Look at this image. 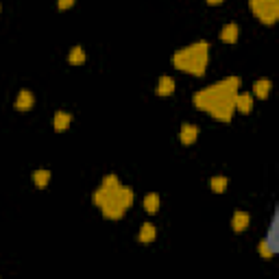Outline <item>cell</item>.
I'll return each mask as SVG.
<instances>
[{
    "mask_svg": "<svg viewBox=\"0 0 279 279\" xmlns=\"http://www.w3.org/2000/svg\"><path fill=\"white\" fill-rule=\"evenodd\" d=\"M240 92V78L227 77L194 94V105L220 122H231L235 111V96Z\"/></svg>",
    "mask_w": 279,
    "mask_h": 279,
    "instance_id": "6da1fadb",
    "label": "cell"
},
{
    "mask_svg": "<svg viewBox=\"0 0 279 279\" xmlns=\"http://www.w3.org/2000/svg\"><path fill=\"white\" fill-rule=\"evenodd\" d=\"M209 61V44L207 42H192L187 46L179 48L172 55V65L187 74H194V77H203L205 68H207Z\"/></svg>",
    "mask_w": 279,
    "mask_h": 279,
    "instance_id": "7a4b0ae2",
    "label": "cell"
},
{
    "mask_svg": "<svg viewBox=\"0 0 279 279\" xmlns=\"http://www.w3.org/2000/svg\"><path fill=\"white\" fill-rule=\"evenodd\" d=\"M248 7L262 24H275L279 17V0H248Z\"/></svg>",
    "mask_w": 279,
    "mask_h": 279,
    "instance_id": "3957f363",
    "label": "cell"
},
{
    "mask_svg": "<svg viewBox=\"0 0 279 279\" xmlns=\"http://www.w3.org/2000/svg\"><path fill=\"white\" fill-rule=\"evenodd\" d=\"M179 138H181V144H186V146L194 144L196 138H199V126H196V124H190V122H186V124L181 126V133H179Z\"/></svg>",
    "mask_w": 279,
    "mask_h": 279,
    "instance_id": "277c9868",
    "label": "cell"
},
{
    "mask_svg": "<svg viewBox=\"0 0 279 279\" xmlns=\"http://www.w3.org/2000/svg\"><path fill=\"white\" fill-rule=\"evenodd\" d=\"M248 222H251V216H248L247 212H242V209H238V212L233 214V220H231V227H233L235 233H242V231L248 229Z\"/></svg>",
    "mask_w": 279,
    "mask_h": 279,
    "instance_id": "5b68a950",
    "label": "cell"
},
{
    "mask_svg": "<svg viewBox=\"0 0 279 279\" xmlns=\"http://www.w3.org/2000/svg\"><path fill=\"white\" fill-rule=\"evenodd\" d=\"M35 105V96L31 94L29 90H22L20 94L16 96V109L17 111H26V109H31Z\"/></svg>",
    "mask_w": 279,
    "mask_h": 279,
    "instance_id": "8992f818",
    "label": "cell"
},
{
    "mask_svg": "<svg viewBox=\"0 0 279 279\" xmlns=\"http://www.w3.org/2000/svg\"><path fill=\"white\" fill-rule=\"evenodd\" d=\"M238 35H240V29H238V24H233V22H229V24H225L220 29V39L225 44H235L238 42Z\"/></svg>",
    "mask_w": 279,
    "mask_h": 279,
    "instance_id": "52a82bcc",
    "label": "cell"
},
{
    "mask_svg": "<svg viewBox=\"0 0 279 279\" xmlns=\"http://www.w3.org/2000/svg\"><path fill=\"white\" fill-rule=\"evenodd\" d=\"M70 122H72V116H70L68 111H57L55 118H52V129H55V131H65L70 126Z\"/></svg>",
    "mask_w": 279,
    "mask_h": 279,
    "instance_id": "ba28073f",
    "label": "cell"
},
{
    "mask_svg": "<svg viewBox=\"0 0 279 279\" xmlns=\"http://www.w3.org/2000/svg\"><path fill=\"white\" fill-rule=\"evenodd\" d=\"M235 109H240L242 113H248L253 109V94H248V92H244V94L235 96Z\"/></svg>",
    "mask_w": 279,
    "mask_h": 279,
    "instance_id": "9c48e42d",
    "label": "cell"
},
{
    "mask_svg": "<svg viewBox=\"0 0 279 279\" xmlns=\"http://www.w3.org/2000/svg\"><path fill=\"white\" fill-rule=\"evenodd\" d=\"M270 87H273V83H270L268 78H257V81L253 83V94H255L257 98H262V100H264L266 96H268Z\"/></svg>",
    "mask_w": 279,
    "mask_h": 279,
    "instance_id": "30bf717a",
    "label": "cell"
},
{
    "mask_svg": "<svg viewBox=\"0 0 279 279\" xmlns=\"http://www.w3.org/2000/svg\"><path fill=\"white\" fill-rule=\"evenodd\" d=\"M155 235H157L155 225H151V222H144L142 229H140V233H138V240L142 244H148V242H153V240H155Z\"/></svg>",
    "mask_w": 279,
    "mask_h": 279,
    "instance_id": "8fae6325",
    "label": "cell"
},
{
    "mask_svg": "<svg viewBox=\"0 0 279 279\" xmlns=\"http://www.w3.org/2000/svg\"><path fill=\"white\" fill-rule=\"evenodd\" d=\"M155 92H157L159 96H168V94H172V92H174V78H172V77H161L159 81H157Z\"/></svg>",
    "mask_w": 279,
    "mask_h": 279,
    "instance_id": "7c38bea8",
    "label": "cell"
},
{
    "mask_svg": "<svg viewBox=\"0 0 279 279\" xmlns=\"http://www.w3.org/2000/svg\"><path fill=\"white\" fill-rule=\"evenodd\" d=\"M48 181H50V172H48L46 168H39V170H35V172H33V183L37 187H46Z\"/></svg>",
    "mask_w": 279,
    "mask_h": 279,
    "instance_id": "4fadbf2b",
    "label": "cell"
},
{
    "mask_svg": "<svg viewBox=\"0 0 279 279\" xmlns=\"http://www.w3.org/2000/svg\"><path fill=\"white\" fill-rule=\"evenodd\" d=\"M68 61H70V63H74V65H81L83 61H85V52H83V48L74 46L72 50L68 52Z\"/></svg>",
    "mask_w": 279,
    "mask_h": 279,
    "instance_id": "5bb4252c",
    "label": "cell"
},
{
    "mask_svg": "<svg viewBox=\"0 0 279 279\" xmlns=\"http://www.w3.org/2000/svg\"><path fill=\"white\" fill-rule=\"evenodd\" d=\"M144 209H146L148 214H157V209H159V196L148 194L146 199H144Z\"/></svg>",
    "mask_w": 279,
    "mask_h": 279,
    "instance_id": "9a60e30c",
    "label": "cell"
},
{
    "mask_svg": "<svg viewBox=\"0 0 279 279\" xmlns=\"http://www.w3.org/2000/svg\"><path fill=\"white\" fill-rule=\"evenodd\" d=\"M209 186H212L214 192H218V194H220V192L227 190V186H229V179H227V177H212Z\"/></svg>",
    "mask_w": 279,
    "mask_h": 279,
    "instance_id": "2e32d148",
    "label": "cell"
},
{
    "mask_svg": "<svg viewBox=\"0 0 279 279\" xmlns=\"http://www.w3.org/2000/svg\"><path fill=\"white\" fill-rule=\"evenodd\" d=\"M257 251H260L262 257H273L275 253H277V248H273V244H270L268 240H262L260 247H257Z\"/></svg>",
    "mask_w": 279,
    "mask_h": 279,
    "instance_id": "e0dca14e",
    "label": "cell"
},
{
    "mask_svg": "<svg viewBox=\"0 0 279 279\" xmlns=\"http://www.w3.org/2000/svg\"><path fill=\"white\" fill-rule=\"evenodd\" d=\"M120 186V181H118L116 174H107V177L103 179V187H107V190H113V187Z\"/></svg>",
    "mask_w": 279,
    "mask_h": 279,
    "instance_id": "ac0fdd59",
    "label": "cell"
},
{
    "mask_svg": "<svg viewBox=\"0 0 279 279\" xmlns=\"http://www.w3.org/2000/svg\"><path fill=\"white\" fill-rule=\"evenodd\" d=\"M74 4V0H57V7L61 9V11H65V9H70Z\"/></svg>",
    "mask_w": 279,
    "mask_h": 279,
    "instance_id": "d6986e66",
    "label": "cell"
},
{
    "mask_svg": "<svg viewBox=\"0 0 279 279\" xmlns=\"http://www.w3.org/2000/svg\"><path fill=\"white\" fill-rule=\"evenodd\" d=\"M222 0H207V4H212V7H216V4H220Z\"/></svg>",
    "mask_w": 279,
    "mask_h": 279,
    "instance_id": "ffe728a7",
    "label": "cell"
}]
</instances>
